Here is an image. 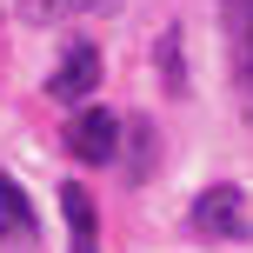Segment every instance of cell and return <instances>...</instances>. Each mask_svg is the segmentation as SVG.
Wrapping results in <instances>:
<instances>
[{"label": "cell", "mask_w": 253, "mask_h": 253, "mask_svg": "<svg viewBox=\"0 0 253 253\" xmlns=\"http://www.w3.org/2000/svg\"><path fill=\"white\" fill-rule=\"evenodd\" d=\"M193 233L200 240H227L240 247L253 240V213H247V187H233V180H213V187H200V200H193Z\"/></svg>", "instance_id": "1"}, {"label": "cell", "mask_w": 253, "mask_h": 253, "mask_svg": "<svg viewBox=\"0 0 253 253\" xmlns=\"http://www.w3.org/2000/svg\"><path fill=\"white\" fill-rule=\"evenodd\" d=\"M0 240H7L13 253H27L40 240V213H34V200H27V187L13 173H0Z\"/></svg>", "instance_id": "4"}, {"label": "cell", "mask_w": 253, "mask_h": 253, "mask_svg": "<svg viewBox=\"0 0 253 253\" xmlns=\"http://www.w3.org/2000/svg\"><path fill=\"white\" fill-rule=\"evenodd\" d=\"M220 20H227V60H233V87H240L247 120H253V0H220Z\"/></svg>", "instance_id": "3"}, {"label": "cell", "mask_w": 253, "mask_h": 253, "mask_svg": "<svg viewBox=\"0 0 253 253\" xmlns=\"http://www.w3.org/2000/svg\"><path fill=\"white\" fill-rule=\"evenodd\" d=\"M93 80H100V47H87V40H80V47H67V60L53 67L47 93H53V100H87Z\"/></svg>", "instance_id": "5"}, {"label": "cell", "mask_w": 253, "mask_h": 253, "mask_svg": "<svg viewBox=\"0 0 253 253\" xmlns=\"http://www.w3.org/2000/svg\"><path fill=\"white\" fill-rule=\"evenodd\" d=\"M60 213H67V233H74L67 253H100V220H93L87 187H60Z\"/></svg>", "instance_id": "6"}, {"label": "cell", "mask_w": 253, "mask_h": 253, "mask_svg": "<svg viewBox=\"0 0 253 253\" xmlns=\"http://www.w3.org/2000/svg\"><path fill=\"white\" fill-rule=\"evenodd\" d=\"M67 153L87 160V167H107V160L120 153V120L107 114V107H80L74 126H67Z\"/></svg>", "instance_id": "2"}, {"label": "cell", "mask_w": 253, "mask_h": 253, "mask_svg": "<svg viewBox=\"0 0 253 253\" xmlns=\"http://www.w3.org/2000/svg\"><path fill=\"white\" fill-rule=\"evenodd\" d=\"M114 0H20V20L53 27V20H80V13H107Z\"/></svg>", "instance_id": "7"}]
</instances>
